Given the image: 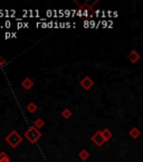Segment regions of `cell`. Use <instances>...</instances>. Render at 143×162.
Listing matches in <instances>:
<instances>
[{
  "mask_svg": "<svg viewBox=\"0 0 143 162\" xmlns=\"http://www.w3.org/2000/svg\"><path fill=\"white\" fill-rule=\"evenodd\" d=\"M25 138H27L30 143L35 144L39 138H42V133L39 132V129H37L35 126H31V127L28 128V129L25 132Z\"/></svg>",
  "mask_w": 143,
  "mask_h": 162,
  "instance_id": "obj_1",
  "label": "cell"
},
{
  "mask_svg": "<svg viewBox=\"0 0 143 162\" xmlns=\"http://www.w3.org/2000/svg\"><path fill=\"white\" fill-rule=\"evenodd\" d=\"M23 141L21 135H19V133L12 131L11 133H9V135L6 136V142L9 144L11 147H17Z\"/></svg>",
  "mask_w": 143,
  "mask_h": 162,
  "instance_id": "obj_2",
  "label": "cell"
},
{
  "mask_svg": "<svg viewBox=\"0 0 143 162\" xmlns=\"http://www.w3.org/2000/svg\"><path fill=\"white\" fill-rule=\"evenodd\" d=\"M92 141L95 143L97 146H102V145L106 142V141H105V138H104V136H103V134H102V131L96 132L95 134L92 136Z\"/></svg>",
  "mask_w": 143,
  "mask_h": 162,
  "instance_id": "obj_3",
  "label": "cell"
},
{
  "mask_svg": "<svg viewBox=\"0 0 143 162\" xmlns=\"http://www.w3.org/2000/svg\"><path fill=\"white\" fill-rule=\"evenodd\" d=\"M81 86L84 89H85V90H90V89H91L92 87L94 86V81H93V80H92L90 77H85V78L82 79Z\"/></svg>",
  "mask_w": 143,
  "mask_h": 162,
  "instance_id": "obj_4",
  "label": "cell"
},
{
  "mask_svg": "<svg viewBox=\"0 0 143 162\" xmlns=\"http://www.w3.org/2000/svg\"><path fill=\"white\" fill-rule=\"evenodd\" d=\"M128 59L130 60V62L136 63L139 60H140V54H139L135 50H132V51L129 53V55H128Z\"/></svg>",
  "mask_w": 143,
  "mask_h": 162,
  "instance_id": "obj_5",
  "label": "cell"
},
{
  "mask_svg": "<svg viewBox=\"0 0 143 162\" xmlns=\"http://www.w3.org/2000/svg\"><path fill=\"white\" fill-rule=\"evenodd\" d=\"M21 86H23V88H24L25 90H29V89L33 88V86H34L33 80H31V79H29V78H26L24 81H23Z\"/></svg>",
  "mask_w": 143,
  "mask_h": 162,
  "instance_id": "obj_6",
  "label": "cell"
},
{
  "mask_svg": "<svg viewBox=\"0 0 143 162\" xmlns=\"http://www.w3.org/2000/svg\"><path fill=\"white\" fill-rule=\"evenodd\" d=\"M130 136L132 138H138L140 135H141V132H140V129H139L138 127H133V128H131L130 129Z\"/></svg>",
  "mask_w": 143,
  "mask_h": 162,
  "instance_id": "obj_7",
  "label": "cell"
},
{
  "mask_svg": "<svg viewBox=\"0 0 143 162\" xmlns=\"http://www.w3.org/2000/svg\"><path fill=\"white\" fill-rule=\"evenodd\" d=\"M102 134H103V136H104L105 141H109V140H110V138L113 136V134H112L110 129H107V128L103 129V131H102Z\"/></svg>",
  "mask_w": 143,
  "mask_h": 162,
  "instance_id": "obj_8",
  "label": "cell"
},
{
  "mask_svg": "<svg viewBox=\"0 0 143 162\" xmlns=\"http://www.w3.org/2000/svg\"><path fill=\"white\" fill-rule=\"evenodd\" d=\"M27 110H28L29 113H35L36 110H37V105L35 103H29L28 105H27Z\"/></svg>",
  "mask_w": 143,
  "mask_h": 162,
  "instance_id": "obj_9",
  "label": "cell"
},
{
  "mask_svg": "<svg viewBox=\"0 0 143 162\" xmlns=\"http://www.w3.org/2000/svg\"><path fill=\"white\" fill-rule=\"evenodd\" d=\"M44 126H45V122H44L42 118H38V119L35 121V127L37 128V129L44 127Z\"/></svg>",
  "mask_w": 143,
  "mask_h": 162,
  "instance_id": "obj_10",
  "label": "cell"
},
{
  "mask_svg": "<svg viewBox=\"0 0 143 162\" xmlns=\"http://www.w3.org/2000/svg\"><path fill=\"white\" fill-rule=\"evenodd\" d=\"M62 116L65 118V119H68L69 117H72V112L68 108H66V109H64L62 112Z\"/></svg>",
  "mask_w": 143,
  "mask_h": 162,
  "instance_id": "obj_11",
  "label": "cell"
},
{
  "mask_svg": "<svg viewBox=\"0 0 143 162\" xmlns=\"http://www.w3.org/2000/svg\"><path fill=\"white\" fill-rule=\"evenodd\" d=\"M90 157V153L87 152L86 150H82L81 153H80V158H81V160H87Z\"/></svg>",
  "mask_w": 143,
  "mask_h": 162,
  "instance_id": "obj_12",
  "label": "cell"
},
{
  "mask_svg": "<svg viewBox=\"0 0 143 162\" xmlns=\"http://www.w3.org/2000/svg\"><path fill=\"white\" fill-rule=\"evenodd\" d=\"M7 159H9V157H8L5 152L0 153V161H4V160H7Z\"/></svg>",
  "mask_w": 143,
  "mask_h": 162,
  "instance_id": "obj_13",
  "label": "cell"
},
{
  "mask_svg": "<svg viewBox=\"0 0 143 162\" xmlns=\"http://www.w3.org/2000/svg\"><path fill=\"white\" fill-rule=\"evenodd\" d=\"M6 63H7V61H6L5 58H4V56H0V67L6 65Z\"/></svg>",
  "mask_w": 143,
  "mask_h": 162,
  "instance_id": "obj_14",
  "label": "cell"
},
{
  "mask_svg": "<svg viewBox=\"0 0 143 162\" xmlns=\"http://www.w3.org/2000/svg\"><path fill=\"white\" fill-rule=\"evenodd\" d=\"M4 26H5V28H10L11 27V21L10 20H5V24H4Z\"/></svg>",
  "mask_w": 143,
  "mask_h": 162,
  "instance_id": "obj_15",
  "label": "cell"
},
{
  "mask_svg": "<svg viewBox=\"0 0 143 162\" xmlns=\"http://www.w3.org/2000/svg\"><path fill=\"white\" fill-rule=\"evenodd\" d=\"M46 16H47V17H54V13H53V10L52 9H48L47 11H46Z\"/></svg>",
  "mask_w": 143,
  "mask_h": 162,
  "instance_id": "obj_16",
  "label": "cell"
},
{
  "mask_svg": "<svg viewBox=\"0 0 143 162\" xmlns=\"http://www.w3.org/2000/svg\"><path fill=\"white\" fill-rule=\"evenodd\" d=\"M21 28H24V23L23 21H18L17 23V30H21Z\"/></svg>",
  "mask_w": 143,
  "mask_h": 162,
  "instance_id": "obj_17",
  "label": "cell"
},
{
  "mask_svg": "<svg viewBox=\"0 0 143 162\" xmlns=\"http://www.w3.org/2000/svg\"><path fill=\"white\" fill-rule=\"evenodd\" d=\"M11 38V32H6L5 33V39Z\"/></svg>",
  "mask_w": 143,
  "mask_h": 162,
  "instance_id": "obj_18",
  "label": "cell"
},
{
  "mask_svg": "<svg viewBox=\"0 0 143 162\" xmlns=\"http://www.w3.org/2000/svg\"><path fill=\"white\" fill-rule=\"evenodd\" d=\"M58 16H59V18H63L64 17V10L58 9Z\"/></svg>",
  "mask_w": 143,
  "mask_h": 162,
  "instance_id": "obj_19",
  "label": "cell"
},
{
  "mask_svg": "<svg viewBox=\"0 0 143 162\" xmlns=\"http://www.w3.org/2000/svg\"><path fill=\"white\" fill-rule=\"evenodd\" d=\"M64 16H66V17H68V16H71V10H64Z\"/></svg>",
  "mask_w": 143,
  "mask_h": 162,
  "instance_id": "obj_20",
  "label": "cell"
},
{
  "mask_svg": "<svg viewBox=\"0 0 143 162\" xmlns=\"http://www.w3.org/2000/svg\"><path fill=\"white\" fill-rule=\"evenodd\" d=\"M15 15H16V11H15V10H9V18L10 17H15Z\"/></svg>",
  "mask_w": 143,
  "mask_h": 162,
  "instance_id": "obj_21",
  "label": "cell"
},
{
  "mask_svg": "<svg viewBox=\"0 0 143 162\" xmlns=\"http://www.w3.org/2000/svg\"><path fill=\"white\" fill-rule=\"evenodd\" d=\"M75 15H77V11H76V9H73V10H71V16L72 17H74Z\"/></svg>",
  "mask_w": 143,
  "mask_h": 162,
  "instance_id": "obj_22",
  "label": "cell"
},
{
  "mask_svg": "<svg viewBox=\"0 0 143 162\" xmlns=\"http://www.w3.org/2000/svg\"><path fill=\"white\" fill-rule=\"evenodd\" d=\"M77 16H83V9H81V8H80V9L77 10Z\"/></svg>",
  "mask_w": 143,
  "mask_h": 162,
  "instance_id": "obj_23",
  "label": "cell"
},
{
  "mask_svg": "<svg viewBox=\"0 0 143 162\" xmlns=\"http://www.w3.org/2000/svg\"><path fill=\"white\" fill-rule=\"evenodd\" d=\"M11 38H17V33H16V32H12V33H11Z\"/></svg>",
  "mask_w": 143,
  "mask_h": 162,
  "instance_id": "obj_24",
  "label": "cell"
},
{
  "mask_svg": "<svg viewBox=\"0 0 143 162\" xmlns=\"http://www.w3.org/2000/svg\"><path fill=\"white\" fill-rule=\"evenodd\" d=\"M54 26V21H48V28H52Z\"/></svg>",
  "mask_w": 143,
  "mask_h": 162,
  "instance_id": "obj_25",
  "label": "cell"
},
{
  "mask_svg": "<svg viewBox=\"0 0 143 162\" xmlns=\"http://www.w3.org/2000/svg\"><path fill=\"white\" fill-rule=\"evenodd\" d=\"M42 27H43V28H48V23H43V24H42Z\"/></svg>",
  "mask_w": 143,
  "mask_h": 162,
  "instance_id": "obj_26",
  "label": "cell"
},
{
  "mask_svg": "<svg viewBox=\"0 0 143 162\" xmlns=\"http://www.w3.org/2000/svg\"><path fill=\"white\" fill-rule=\"evenodd\" d=\"M71 26H72L71 23H69V21H66V28H69Z\"/></svg>",
  "mask_w": 143,
  "mask_h": 162,
  "instance_id": "obj_27",
  "label": "cell"
},
{
  "mask_svg": "<svg viewBox=\"0 0 143 162\" xmlns=\"http://www.w3.org/2000/svg\"><path fill=\"white\" fill-rule=\"evenodd\" d=\"M24 28H29V24H28V23H24Z\"/></svg>",
  "mask_w": 143,
  "mask_h": 162,
  "instance_id": "obj_28",
  "label": "cell"
},
{
  "mask_svg": "<svg viewBox=\"0 0 143 162\" xmlns=\"http://www.w3.org/2000/svg\"><path fill=\"white\" fill-rule=\"evenodd\" d=\"M84 27H88V21H87V20L84 21Z\"/></svg>",
  "mask_w": 143,
  "mask_h": 162,
  "instance_id": "obj_29",
  "label": "cell"
},
{
  "mask_svg": "<svg viewBox=\"0 0 143 162\" xmlns=\"http://www.w3.org/2000/svg\"><path fill=\"white\" fill-rule=\"evenodd\" d=\"M0 162H11V161H10V159H7V160H4V161H0Z\"/></svg>",
  "mask_w": 143,
  "mask_h": 162,
  "instance_id": "obj_30",
  "label": "cell"
}]
</instances>
